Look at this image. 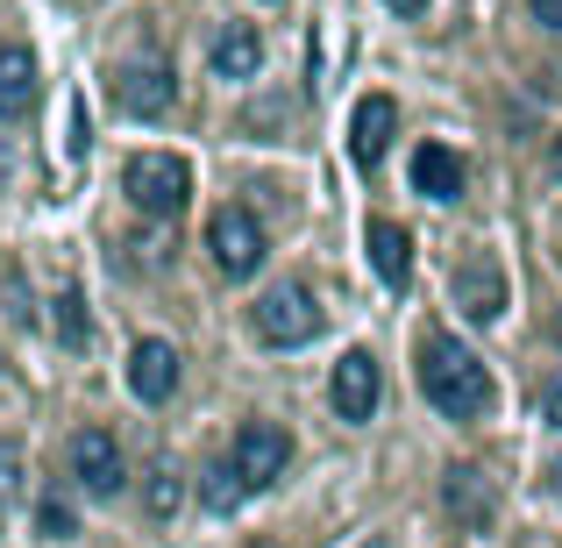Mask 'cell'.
<instances>
[{
	"instance_id": "1",
	"label": "cell",
	"mask_w": 562,
	"mask_h": 548,
	"mask_svg": "<svg viewBox=\"0 0 562 548\" xmlns=\"http://www.w3.org/2000/svg\"><path fill=\"white\" fill-rule=\"evenodd\" d=\"M420 392H427V406L449 413V421H484V413H492V370L470 357L463 343L427 335L420 343Z\"/></svg>"
},
{
	"instance_id": "2",
	"label": "cell",
	"mask_w": 562,
	"mask_h": 548,
	"mask_svg": "<svg viewBox=\"0 0 562 548\" xmlns=\"http://www.w3.org/2000/svg\"><path fill=\"white\" fill-rule=\"evenodd\" d=\"M122 192L143 206V214H179V206L192 200V165L186 157H165V150H143V157H128V171H122Z\"/></svg>"
},
{
	"instance_id": "3",
	"label": "cell",
	"mask_w": 562,
	"mask_h": 548,
	"mask_svg": "<svg viewBox=\"0 0 562 548\" xmlns=\"http://www.w3.org/2000/svg\"><path fill=\"white\" fill-rule=\"evenodd\" d=\"M285 463H292V435L278 421H243V427H235L228 470L243 478V492H263L271 478H285Z\"/></svg>"
},
{
	"instance_id": "4",
	"label": "cell",
	"mask_w": 562,
	"mask_h": 548,
	"mask_svg": "<svg viewBox=\"0 0 562 548\" xmlns=\"http://www.w3.org/2000/svg\"><path fill=\"white\" fill-rule=\"evenodd\" d=\"M206 249H214V264L228 278H257L263 271V221L249 214V206H221V214L206 221Z\"/></svg>"
},
{
	"instance_id": "5",
	"label": "cell",
	"mask_w": 562,
	"mask_h": 548,
	"mask_svg": "<svg viewBox=\"0 0 562 548\" xmlns=\"http://www.w3.org/2000/svg\"><path fill=\"white\" fill-rule=\"evenodd\" d=\"M257 335L271 349H300V343H314L321 335V306H314V292L306 286H278V292H263L257 300Z\"/></svg>"
},
{
	"instance_id": "6",
	"label": "cell",
	"mask_w": 562,
	"mask_h": 548,
	"mask_svg": "<svg viewBox=\"0 0 562 548\" xmlns=\"http://www.w3.org/2000/svg\"><path fill=\"white\" fill-rule=\"evenodd\" d=\"M171 100H179V79H171L165 57H128V65H114V108H122V114L157 122Z\"/></svg>"
},
{
	"instance_id": "7",
	"label": "cell",
	"mask_w": 562,
	"mask_h": 548,
	"mask_svg": "<svg viewBox=\"0 0 562 548\" xmlns=\"http://www.w3.org/2000/svg\"><path fill=\"white\" fill-rule=\"evenodd\" d=\"M449 300L463 306V321H498L506 314V271H498V257H463L449 271Z\"/></svg>"
},
{
	"instance_id": "8",
	"label": "cell",
	"mask_w": 562,
	"mask_h": 548,
	"mask_svg": "<svg viewBox=\"0 0 562 548\" xmlns=\"http://www.w3.org/2000/svg\"><path fill=\"white\" fill-rule=\"evenodd\" d=\"M71 478H79V492H93V499H114L122 492V449H114V435L108 427H79L71 435Z\"/></svg>"
},
{
	"instance_id": "9",
	"label": "cell",
	"mask_w": 562,
	"mask_h": 548,
	"mask_svg": "<svg viewBox=\"0 0 562 548\" xmlns=\"http://www.w3.org/2000/svg\"><path fill=\"white\" fill-rule=\"evenodd\" d=\"M128 392L150 399V406H165V399L179 392V349L157 343V335H143V343L128 349Z\"/></svg>"
},
{
	"instance_id": "10",
	"label": "cell",
	"mask_w": 562,
	"mask_h": 548,
	"mask_svg": "<svg viewBox=\"0 0 562 548\" xmlns=\"http://www.w3.org/2000/svg\"><path fill=\"white\" fill-rule=\"evenodd\" d=\"M392 128H398V108H392L384 93L357 100V114H349V157H357L363 171L384 165V150H392Z\"/></svg>"
},
{
	"instance_id": "11",
	"label": "cell",
	"mask_w": 562,
	"mask_h": 548,
	"mask_svg": "<svg viewBox=\"0 0 562 548\" xmlns=\"http://www.w3.org/2000/svg\"><path fill=\"white\" fill-rule=\"evenodd\" d=\"M441 506L456 513V527H492V506H498V492H492V470H477V463H456V470H449V484H441Z\"/></svg>"
},
{
	"instance_id": "12",
	"label": "cell",
	"mask_w": 562,
	"mask_h": 548,
	"mask_svg": "<svg viewBox=\"0 0 562 548\" xmlns=\"http://www.w3.org/2000/svg\"><path fill=\"white\" fill-rule=\"evenodd\" d=\"M335 413H342V421H371L378 413V357L371 349H349V357L335 364Z\"/></svg>"
},
{
	"instance_id": "13",
	"label": "cell",
	"mask_w": 562,
	"mask_h": 548,
	"mask_svg": "<svg viewBox=\"0 0 562 548\" xmlns=\"http://www.w3.org/2000/svg\"><path fill=\"white\" fill-rule=\"evenodd\" d=\"M363 243H371V264H378L384 286L406 292L413 286V235L398 228V221H371V228H363Z\"/></svg>"
},
{
	"instance_id": "14",
	"label": "cell",
	"mask_w": 562,
	"mask_h": 548,
	"mask_svg": "<svg viewBox=\"0 0 562 548\" xmlns=\"http://www.w3.org/2000/svg\"><path fill=\"white\" fill-rule=\"evenodd\" d=\"M43 79H36V57L14 43V51H0V122H22L29 108H36Z\"/></svg>"
},
{
	"instance_id": "15",
	"label": "cell",
	"mask_w": 562,
	"mask_h": 548,
	"mask_svg": "<svg viewBox=\"0 0 562 548\" xmlns=\"http://www.w3.org/2000/svg\"><path fill=\"white\" fill-rule=\"evenodd\" d=\"M413 192H427V200H456V192H463V157L441 150V143H420V150H413Z\"/></svg>"
},
{
	"instance_id": "16",
	"label": "cell",
	"mask_w": 562,
	"mask_h": 548,
	"mask_svg": "<svg viewBox=\"0 0 562 548\" xmlns=\"http://www.w3.org/2000/svg\"><path fill=\"white\" fill-rule=\"evenodd\" d=\"M257 65H263V36L249 22H228L214 43V71L221 79H257Z\"/></svg>"
},
{
	"instance_id": "17",
	"label": "cell",
	"mask_w": 562,
	"mask_h": 548,
	"mask_svg": "<svg viewBox=\"0 0 562 548\" xmlns=\"http://www.w3.org/2000/svg\"><path fill=\"white\" fill-rule=\"evenodd\" d=\"M57 343H65V349H86V300H79V286L57 292Z\"/></svg>"
},
{
	"instance_id": "18",
	"label": "cell",
	"mask_w": 562,
	"mask_h": 548,
	"mask_svg": "<svg viewBox=\"0 0 562 548\" xmlns=\"http://www.w3.org/2000/svg\"><path fill=\"white\" fill-rule=\"evenodd\" d=\"M200 499H206V513H235V506H243V478H235L228 463H221V470H206Z\"/></svg>"
},
{
	"instance_id": "19",
	"label": "cell",
	"mask_w": 562,
	"mask_h": 548,
	"mask_svg": "<svg viewBox=\"0 0 562 548\" xmlns=\"http://www.w3.org/2000/svg\"><path fill=\"white\" fill-rule=\"evenodd\" d=\"M36 527H43L50 541H71V535H79V513H71V499H43V506H36Z\"/></svg>"
},
{
	"instance_id": "20",
	"label": "cell",
	"mask_w": 562,
	"mask_h": 548,
	"mask_svg": "<svg viewBox=\"0 0 562 548\" xmlns=\"http://www.w3.org/2000/svg\"><path fill=\"white\" fill-rule=\"evenodd\" d=\"M179 506V478L171 470H157V484H150V513H171Z\"/></svg>"
},
{
	"instance_id": "21",
	"label": "cell",
	"mask_w": 562,
	"mask_h": 548,
	"mask_svg": "<svg viewBox=\"0 0 562 548\" xmlns=\"http://www.w3.org/2000/svg\"><path fill=\"white\" fill-rule=\"evenodd\" d=\"M527 8H535L541 29H562V0H527Z\"/></svg>"
},
{
	"instance_id": "22",
	"label": "cell",
	"mask_w": 562,
	"mask_h": 548,
	"mask_svg": "<svg viewBox=\"0 0 562 548\" xmlns=\"http://www.w3.org/2000/svg\"><path fill=\"white\" fill-rule=\"evenodd\" d=\"M541 421L562 427V384H549V392H541Z\"/></svg>"
},
{
	"instance_id": "23",
	"label": "cell",
	"mask_w": 562,
	"mask_h": 548,
	"mask_svg": "<svg viewBox=\"0 0 562 548\" xmlns=\"http://www.w3.org/2000/svg\"><path fill=\"white\" fill-rule=\"evenodd\" d=\"M384 8H392L398 22H420V14H427V0H384Z\"/></svg>"
},
{
	"instance_id": "24",
	"label": "cell",
	"mask_w": 562,
	"mask_h": 548,
	"mask_svg": "<svg viewBox=\"0 0 562 548\" xmlns=\"http://www.w3.org/2000/svg\"><path fill=\"white\" fill-rule=\"evenodd\" d=\"M555 171H562V143H555Z\"/></svg>"
},
{
	"instance_id": "25",
	"label": "cell",
	"mask_w": 562,
	"mask_h": 548,
	"mask_svg": "<svg viewBox=\"0 0 562 548\" xmlns=\"http://www.w3.org/2000/svg\"><path fill=\"white\" fill-rule=\"evenodd\" d=\"M555 343H562V314H555Z\"/></svg>"
}]
</instances>
